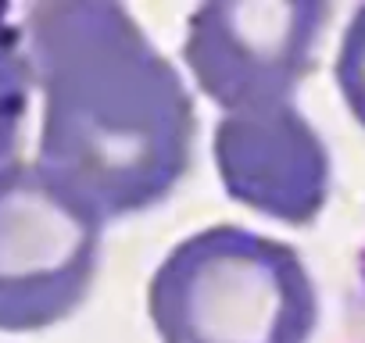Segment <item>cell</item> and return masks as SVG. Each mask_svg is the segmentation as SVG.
Here are the masks:
<instances>
[{"mask_svg": "<svg viewBox=\"0 0 365 343\" xmlns=\"http://www.w3.org/2000/svg\"><path fill=\"white\" fill-rule=\"evenodd\" d=\"M215 172L244 208L308 226L329 197V150L294 100L226 111L212 132Z\"/></svg>", "mask_w": 365, "mask_h": 343, "instance_id": "5", "label": "cell"}, {"mask_svg": "<svg viewBox=\"0 0 365 343\" xmlns=\"http://www.w3.org/2000/svg\"><path fill=\"white\" fill-rule=\"evenodd\" d=\"M33 65L11 33H0V172L19 161L22 129L33 100Z\"/></svg>", "mask_w": 365, "mask_h": 343, "instance_id": "6", "label": "cell"}, {"mask_svg": "<svg viewBox=\"0 0 365 343\" xmlns=\"http://www.w3.org/2000/svg\"><path fill=\"white\" fill-rule=\"evenodd\" d=\"M326 22L315 0H208L187 19L182 61L222 111L294 100Z\"/></svg>", "mask_w": 365, "mask_h": 343, "instance_id": "4", "label": "cell"}, {"mask_svg": "<svg viewBox=\"0 0 365 343\" xmlns=\"http://www.w3.org/2000/svg\"><path fill=\"white\" fill-rule=\"evenodd\" d=\"M101 240L104 218L36 161L0 172V332L65 322L90 297Z\"/></svg>", "mask_w": 365, "mask_h": 343, "instance_id": "3", "label": "cell"}, {"mask_svg": "<svg viewBox=\"0 0 365 343\" xmlns=\"http://www.w3.org/2000/svg\"><path fill=\"white\" fill-rule=\"evenodd\" d=\"M26 40L43 93L36 164L104 222L161 204L197 136L175 65L111 0L33 4Z\"/></svg>", "mask_w": 365, "mask_h": 343, "instance_id": "1", "label": "cell"}, {"mask_svg": "<svg viewBox=\"0 0 365 343\" xmlns=\"http://www.w3.org/2000/svg\"><path fill=\"white\" fill-rule=\"evenodd\" d=\"M336 86L358 125H365V4L351 15L340 47H336V65H333Z\"/></svg>", "mask_w": 365, "mask_h": 343, "instance_id": "7", "label": "cell"}, {"mask_svg": "<svg viewBox=\"0 0 365 343\" xmlns=\"http://www.w3.org/2000/svg\"><path fill=\"white\" fill-rule=\"evenodd\" d=\"M147 315L161 343H308L319 297L290 243L226 222L161 258Z\"/></svg>", "mask_w": 365, "mask_h": 343, "instance_id": "2", "label": "cell"}]
</instances>
